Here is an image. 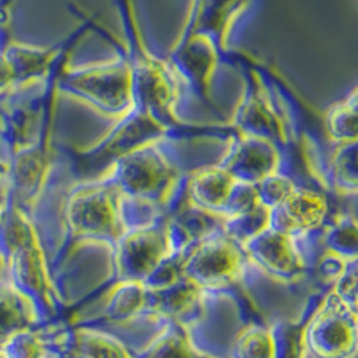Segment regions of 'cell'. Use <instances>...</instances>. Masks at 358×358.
Wrapping results in <instances>:
<instances>
[{
	"label": "cell",
	"instance_id": "obj_8",
	"mask_svg": "<svg viewBox=\"0 0 358 358\" xmlns=\"http://www.w3.org/2000/svg\"><path fill=\"white\" fill-rule=\"evenodd\" d=\"M0 358H9L8 353L4 351V348H0Z\"/></svg>",
	"mask_w": 358,
	"mask_h": 358
},
{
	"label": "cell",
	"instance_id": "obj_2",
	"mask_svg": "<svg viewBox=\"0 0 358 358\" xmlns=\"http://www.w3.org/2000/svg\"><path fill=\"white\" fill-rule=\"evenodd\" d=\"M36 321L34 315L24 305V299L17 290L0 285V348L11 337L27 330L31 322Z\"/></svg>",
	"mask_w": 358,
	"mask_h": 358
},
{
	"label": "cell",
	"instance_id": "obj_5",
	"mask_svg": "<svg viewBox=\"0 0 358 358\" xmlns=\"http://www.w3.org/2000/svg\"><path fill=\"white\" fill-rule=\"evenodd\" d=\"M2 348L9 358H52L49 348L45 346V342L38 341L36 335L31 334L29 330H24L11 337Z\"/></svg>",
	"mask_w": 358,
	"mask_h": 358
},
{
	"label": "cell",
	"instance_id": "obj_1",
	"mask_svg": "<svg viewBox=\"0 0 358 358\" xmlns=\"http://www.w3.org/2000/svg\"><path fill=\"white\" fill-rule=\"evenodd\" d=\"M306 348L313 358H355V310L341 303L319 313L306 334Z\"/></svg>",
	"mask_w": 358,
	"mask_h": 358
},
{
	"label": "cell",
	"instance_id": "obj_6",
	"mask_svg": "<svg viewBox=\"0 0 358 358\" xmlns=\"http://www.w3.org/2000/svg\"><path fill=\"white\" fill-rule=\"evenodd\" d=\"M328 127L337 138H355V101L353 97L350 102H344L338 110L331 111V117L328 120Z\"/></svg>",
	"mask_w": 358,
	"mask_h": 358
},
{
	"label": "cell",
	"instance_id": "obj_3",
	"mask_svg": "<svg viewBox=\"0 0 358 358\" xmlns=\"http://www.w3.org/2000/svg\"><path fill=\"white\" fill-rule=\"evenodd\" d=\"M76 351L78 358H133V355L117 338L86 331L79 334Z\"/></svg>",
	"mask_w": 358,
	"mask_h": 358
},
{
	"label": "cell",
	"instance_id": "obj_7",
	"mask_svg": "<svg viewBox=\"0 0 358 358\" xmlns=\"http://www.w3.org/2000/svg\"><path fill=\"white\" fill-rule=\"evenodd\" d=\"M13 79H15V73H13L11 65L6 59V56H0V90L13 83Z\"/></svg>",
	"mask_w": 358,
	"mask_h": 358
},
{
	"label": "cell",
	"instance_id": "obj_4",
	"mask_svg": "<svg viewBox=\"0 0 358 358\" xmlns=\"http://www.w3.org/2000/svg\"><path fill=\"white\" fill-rule=\"evenodd\" d=\"M233 358H276L274 337L264 328L252 326L235 344Z\"/></svg>",
	"mask_w": 358,
	"mask_h": 358
}]
</instances>
